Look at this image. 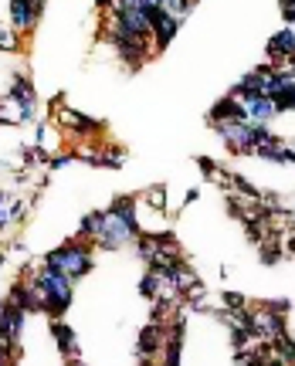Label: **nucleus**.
I'll use <instances>...</instances> for the list:
<instances>
[{"label":"nucleus","mask_w":295,"mask_h":366,"mask_svg":"<svg viewBox=\"0 0 295 366\" xmlns=\"http://www.w3.org/2000/svg\"><path fill=\"white\" fill-rule=\"evenodd\" d=\"M31 285L38 289L41 306H44V312L51 319H61L68 312V306H72V299H75V282L68 275H61V271L48 268V265H41V271L31 278Z\"/></svg>","instance_id":"obj_1"},{"label":"nucleus","mask_w":295,"mask_h":366,"mask_svg":"<svg viewBox=\"0 0 295 366\" xmlns=\"http://www.w3.org/2000/svg\"><path fill=\"white\" fill-rule=\"evenodd\" d=\"M44 265L61 271V275H68L72 282H79V278H85L88 271L96 268V254L88 248V241L79 237V241H65L61 248L48 251V254H44Z\"/></svg>","instance_id":"obj_2"},{"label":"nucleus","mask_w":295,"mask_h":366,"mask_svg":"<svg viewBox=\"0 0 295 366\" xmlns=\"http://www.w3.org/2000/svg\"><path fill=\"white\" fill-rule=\"evenodd\" d=\"M92 214H96V234H92V244H98V248H105V251L136 244L139 234L133 231L122 217H116L109 207H105V211H92Z\"/></svg>","instance_id":"obj_3"},{"label":"nucleus","mask_w":295,"mask_h":366,"mask_svg":"<svg viewBox=\"0 0 295 366\" xmlns=\"http://www.w3.org/2000/svg\"><path fill=\"white\" fill-rule=\"evenodd\" d=\"M214 133L235 156H251L255 153V146H258L255 122H214Z\"/></svg>","instance_id":"obj_4"},{"label":"nucleus","mask_w":295,"mask_h":366,"mask_svg":"<svg viewBox=\"0 0 295 366\" xmlns=\"http://www.w3.org/2000/svg\"><path fill=\"white\" fill-rule=\"evenodd\" d=\"M180 24H183V20L173 18L166 7H153V11H150V31H153V44H157V51H163L170 41L177 38Z\"/></svg>","instance_id":"obj_5"},{"label":"nucleus","mask_w":295,"mask_h":366,"mask_svg":"<svg viewBox=\"0 0 295 366\" xmlns=\"http://www.w3.org/2000/svg\"><path fill=\"white\" fill-rule=\"evenodd\" d=\"M41 11H44V0H11V27L18 34H31L41 20Z\"/></svg>","instance_id":"obj_6"},{"label":"nucleus","mask_w":295,"mask_h":366,"mask_svg":"<svg viewBox=\"0 0 295 366\" xmlns=\"http://www.w3.org/2000/svg\"><path fill=\"white\" fill-rule=\"evenodd\" d=\"M163 343H166V332H163V322H150L143 326L136 339V360H153L163 353Z\"/></svg>","instance_id":"obj_7"},{"label":"nucleus","mask_w":295,"mask_h":366,"mask_svg":"<svg viewBox=\"0 0 295 366\" xmlns=\"http://www.w3.org/2000/svg\"><path fill=\"white\" fill-rule=\"evenodd\" d=\"M207 122L214 126V122H251V119H248V109H244V102H241V98L224 96L214 109L207 112Z\"/></svg>","instance_id":"obj_8"},{"label":"nucleus","mask_w":295,"mask_h":366,"mask_svg":"<svg viewBox=\"0 0 295 366\" xmlns=\"http://www.w3.org/2000/svg\"><path fill=\"white\" fill-rule=\"evenodd\" d=\"M24 319H27V312L7 302L4 315H0V336H4V339H11V343L18 346V343H20V332H24Z\"/></svg>","instance_id":"obj_9"},{"label":"nucleus","mask_w":295,"mask_h":366,"mask_svg":"<svg viewBox=\"0 0 295 366\" xmlns=\"http://www.w3.org/2000/svg\"><path fill=\"white\" fill-rule=\"evenodd\" d=\"M241 102H244V109H248V119H251V122H261V126H268V122L278 116V112H275V102L265 96V92L241 98Z\"/></svg>","instance_id":"obj_10"},{"label":"nucleus","mask_w":295,"mask_h":366,"mask_svg":"<svg viewBox=\"0 0 295 366\" xmlns=\"http://www.w3.org/2000/svg\"><path fill=\"white\" fill-rule=\"evenodd\" d=\"M51 336H55V343H58L61 356H65V360H75V353H79V336H75V329L68 326V322H61V319H51Z\"/></svg>","instance_id":"obj_11"},{"label":"nucleus","mask_w":295,"mask_h":366,"mask_svg":"<svg viewBox=\"0 0 295 366\" xmlns=\"http://www.w3.org/2000/svg\"><path fill=\"white\" fill-rule=\"evenodd\" d=\"M58 122L61 126H72L79 136H96L102 126H98L96 119H88V116H81V112H75V109H61L58 112Z\"/></svg>","instance_id":"obj_12"},{"label":"nucleus","mask_w":295,"mask_h":366,"mask_svg":"<svg viewBox=\"0 0 295 366\" xmlns=\"http://www.w3.org/2000/svg\"><path fill=\"white\" fill-rule=\"evenodd\" d=\"M272 353H275L278 360H285L289 366H295V339L285 332V336H278V339H272Z\"/></svg>","instance_id":"obj_13"},{"label":"nucleus","mask_w":295,"mask_h":366,"mask_svg":"<svg viewBox=\"0 0 295 366\" xmlns=\"http://www.w3.org/2000/svg\"><path fill=\"white\" fill-rule=\"evenodd\" d=\"M282 139L278 143H261V146H255V153L251 156H258V159H265V163H282Z\"/></svg>","instance_id":"obj_14"},{"label":"nucleus","mask_w":295,"mask_h":366,"mask_svg":"<svg viewBox=\"0 0 295 366\" xmlns=\"http://www.w3.org/2000/svg\"><path fill=\"white\" fill-rule=\"evenodd\" d=\"M139 292H143V295H146V299H157L159 295V271H146V275H143V282H139Z\"/></svg>","instance_id":"obj_15"},{"label":"nucleus","mask_w":295,"mask_h":366,"mask_svg":"<svg viewBox=\"0 0 295 366\" xmlns=\"http://www.w3.org/2000/svg\"><path fill=\"white\" fill-rule=\"evenodd\" d=\"M258 248H261V261H265V265H278V258H282V248H278V237H268V244L261 241Z\"/></svg>","instance_id":"obj_16"},{"label":"nucleus","mask_w":295,"mask_h":366,"mask_svg":"<svg viewBox=\"0 0 295 366\" xmlns=\"http://www.w3.org/2000/svg\"><path fill=\"white\" fill-rule=\"evenodd\" d=\"M272 102H275V112H295V89H285V92L272 96Z\"/></svg>","instance_id":"obj_17"},{"label":"nucleus","mask_w":295,"mask_h":366,"mask_svg":"<svg viewBox=\"0 0 295 366\" xmlns=\"http://www.w3.org/2000/svg\"><path fill=\"white\" fill-rule=\"evenodd\" d=\"M0 51H18V31L11 24H0Z\"/></svg>","instance_id":"obj_18"},{"label":"nucleus","mask_w":295,"mask_h":366,"mask_svg":"<svg viewBox=\"0 0 295 366\" xmlns=\"http://www.w3.org/2000/svg\"><path fill=\"white\" fill-rule=\"evenodd\" d=\"M143 200H146L153 211H166V190H163V187H150Z\"/></svg>","instance_id":"obj_19"},{"label":"nucleus","mask_w":295,"mask_h":366,"mask_svg":"<svg viewBox=\"0 0 295 366\" xmlns=\"http://www.w3.org/2000/svg\"><path fill=\"white\" fill-rule=\"evenodd\" d=\"M224 306L231 308V312H241L248 302H244V295H237V292H224Z\"/></svg>","instance_id":"obj_20"},{"label":"nucleus","mask_w":295,"mask_h":366,"mask_svg":"<svg viewBox=\"0 0 295 366\" xmlns=\"http://www.w3.org/2000/svg\"><path fill=\"white\" fill-rule=\"evenodd\" d=\"M4 200H7V193L0 190V231L11 224V207H4Z\"/></svg>","instance_id":"obj_21"},{"label":"nucleus","mask_w":295,"mask_h":366,"mask_svg":"<svg viewBox=\"0 0 295 366\" xmlns=\"http://www.w3.org/2000/svg\"><path fill=\"white\" fill-rule=\"evenodd\" d=\"M24 214H27V204H24V200H18V204H11V221H14V224H18V221L24 217Z\"/></svg>","instance_id":"obj_22"},{"label":"nucleus","mask_w":295,"mask_h":366,"mask_svg":"<svg viewBox=\"0 0 295 366\" xmlns=\"http://www.w3.org/2000/svg\"><path fill=\"white\" fill-rule=\"evenodd\" d=\"M72 159H79V156H75V153H61L58 159H51V170H61V166H68Z\"/></svg>","instance_id":"obj_23"},{"label":"nucleus","mask_w":295,"mask_h":366,"mask_svg":"<svg viewBox=\"0 0 295 366\" xmlns=\"http://www.w3.org/2000/svg\"><path fill=\"white\" fill-rule=\"evenodd\" d=\"M282 20H285L289 27H295V4H289V7H282Z\"/></svg>","instance_id":"obj_24"},{"label":"nucleus","mask_w":295,"mask_h":366,"mask_svg":"<svg viewBox=\"0 0 295 366\" xmlns=\"http://www.w3.org/2000/svg\"><path fill=\"white\" fill-rule=\"evenodd\" d=\"M282 163H292L295 166V146H282Z\"/></svg>","instance_id":"obj_25"},{"label":"nucleus","mask_w":295,"mask_h":366,"mask_svg":"<svg viewBox=\"0 0 295 366\" xmlns=\"http://www.w3.org/2000/svg\"><path fill=\"white\" fill-rule=\"evenodd\" d=\"M122 7H139V11H146V0H122Z\"/></svg>","instance_id":"obj_26"},{"label":"nucleus","mask_w":295,"mask_h":366,"mask_svg":"<svg viewBox=\"0 0 295 366\" xmlns=\"http://www.w3.org/2000/svg\"><path fill=\"white\" fill-rule=\"evenodd\" d=\"M265 366H289V363H285V360H278L275 353H272V356H268V360H265Z\"/></svg>","instance_id":"obj_27"},{"label":"nucleus","mask_w":295,"mask_h":366,"mask_svg":"<svg viewBox=\"0 0 295 366\" xmlns=\"http://www.w3.org/2000/svg\"><path fill=\"white\" fill-rule=\"evenodd\" d=\"M197 197H200V190H187V197H183V207H187V204H194Z\"/></svg>","instance_id":"obj_28"},{"label":"nucleus","mask_w":295,"mask_h":366,"mask_svg":"<svg viewBox=\"0 0 295 366\" xmlns=\"http://www.w3.org/2000/svg\"><path fill=\"white\" fill-rule=\"evenodd\" d=\"M153 7H166V0H146V11H153Z\"/></svg>","instance_id":"obj_29"},{"label":"nucleus","mask_w":295,"mask_h":366,"mask_svg":"<svg viewBox=\"0 0 295 366\" xmlns=\"http://www.w3.org/2000/svg\"><path fill=\"white\" fill-rule=\"evenodd\" d=\"M289 214H292V221H295V197H292V204H289Z\"/></svg>","instance_id":"obj_30"},{"label":"nucleus","mask_w":295,"mask_h":366,"mask_svg":"<svg viewBox=\"0 0 295 366\" xmlns=\"http://www.w3.org/2000/svg\"><path fill=\"white\" fill-rule=\"evenodd\" d=\"M68 366H85V363L81 360H68Z\"/></svg>","instance_id":"obj_31"},{"label":"nucleus","mask_w":295,"mask_h":366,"mask_svg":"<svg viewBox=\"0 0 295 366\" xmlns=\"http://www.w3.org/2000/svg\"><path fill=\"white\" fill-rule=\"evenodd\" d=\"M289 4H295V0H282V7H289Z\"/></svg>","instance_id":"obj_32"}]
</instances>
